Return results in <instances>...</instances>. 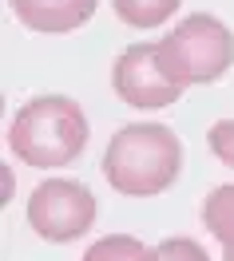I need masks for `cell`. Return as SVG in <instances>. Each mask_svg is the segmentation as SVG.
<instances>
[{"label":"cell","mask_w":234,"mask_h":261,"mask_svg":"<svg viewBox=\"0 0 234 261\" xmlns=\"http://www.w3.org/2000/svg\"><path fill=\"white\" fill-rule=\"evenodd\" d=\"M111 87L127 107H139V111L171 107L183 95V87L159 64V44H131L119 51L111 64Z\"/></svg>","instance_id":"5"},{"label":"cell","mask_w":234,"mask_h":261,"mask_svg":"<svg viewBox=\"0 0 234 261\" xmlns=\"http://www.w3.org/2000/svg\"><path fill=\"white\" fill-rule=\"evenodd\" d=\"M159 257L163 261H210L206 249L195 238H167V242L159 245Z\"/></svg>","instance_id":"11"},{"label":"cell","mask_w":234,"mask_h":261,"mask_svg":"<svg viewBox=\"0 0 234 261\" xmlns=\"http://www.w3.org/2000/svg\"><path fill=\"white\" fill-rule=\"evenodd\" d=\"M159 64L179 87L215 83L234 67V32L210 12H195L159 40Z\"/></svg>","instance_id":"3"},{"label":"cell","mask_w":234,"mask_h":261,"mask_svg":"<svg viewBox=\"0 0 234 261\" xmlns=\"http://www.w3.org/2000/svg\"><path fill=\"white\" fill-rule=\"evenodd\" d=\"M84 261H163V257H159V249L143 245L131 233H107V238L87 245Z\"/></svg>","instance_id":"9"},{"label":"cell","mask_w":234,"mask_h":261,"mask_svg":"<svg viewBox=\"0 0 234 261\" xmlns=\"http://www.w3.org/2000/svg\"><path fill=\"white\" fill-rule=\"evenodd\" d=\"M222 257H226V261H234V253H222Z\"/></svg>","instance_id":"12"},{"label":"cell","mask_w":234,"mask_h":261,"mask_svg":"<svg viewBox=\"0 0 234 261\" xmlns=\"http://www.w3.org/2000/svg\"><path fill=\"white\" fill-rule=\"evenodd\" d=\"M103 178L127 198H155L171 190L183 170V143L163 123H131L111 135L103 150Z\"/></svg>","instance_id":"1"},{"label":"cell","mask_w":234,"mask_h":261,"mask_svg":"<svg viewBox=\"0 0 234 261\" xmlns=\"http://www.w3.org/2000/svg\"><path fill=\"white\" fill-rule=\"evenodd\" d=\"M206 147L218 163L234 166V119H218L215 127L206 130Z\"/></svg>","instance_id":"10"},{"label":"cell","mask_w":234,"mask_h":261,"mask_svg":"<svg viewBox=\"0 0 234 261\" xmlns=\"http://www.w3.org/2000/svg\"><path fill=\"white\" fill-rule=\"evenodd\" d=\"M87 147V115L67 95L28 99L8 127V150L28 166H67Z\"/></svg>","instance_id":"2"},{"label":"cell","mask_w":234,"mask_h":261,"mask_svg":"<svg viewBox=\"0 0 234 261\" xmlns=\"http://www.w3.org/2000/svg\"><path fill=\"white\" fill-rule=\"evenodd\" d=\"M96 194L84 182L72 178H48L40 182L28 198V226L36 238H44L52 245L80 242L87 229L96 226Z\"/></svg>","instance_id":"4"},{"label":"cell","mask_w":234,"mask_h":261,"mask_svg":"<svg viewBox=\"0 0 234 261\" xmlns=\"http://www.w3.org/2000/svg\"><path fill=\"white\" fill-rule=\"evenodd\" d=\"M8 4H12L20 24L28 32H40V36L76 32L100 8V0H8Z\"/></svg>","instance_id":"6"},{"label":"cell","mask_w":234,"mask_h":261,"mask_svg":"<svg viewBox=\"0 0 234 261\" xmlns=\"http://www.w3.org/2000/svg\"><path fill=\"white\" fill-rule=\"evenodd\" d=\"M183 0H111L115 16L135 28V32H151V28H163L175 12H179Z\"/></svg>","instance_id":"8"},{"label":"cell","mask_w":234,"mask_h":261,"mask_svg":"<svg viewBox=\"0 0 234 261\" xmlns=\"http://www.w3.org/2000/svg\"><path fill=\"white\" fill-rule=\"evenodd\" d=\"M202 226L222 245V253H234V186H215L202 198Z\"/></svg>","instance_id":"7"}]
</instances>
